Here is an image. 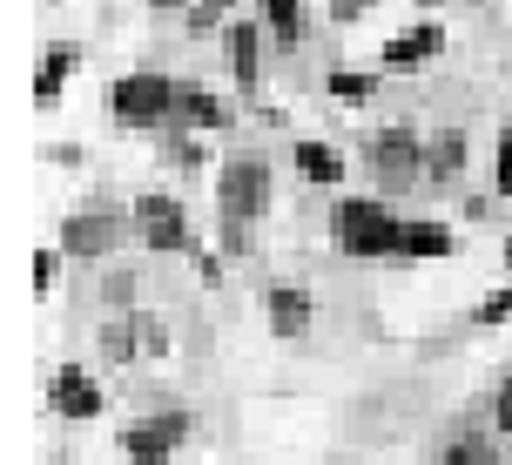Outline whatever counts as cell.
<instances>
[{
	"label": "cell",
	"mask_w": 512,
	"mask_h": 465,
	"mask_svg": "<svg viewBox=\"0 0 512 465\" xmlns=\"http://www.w3.org/2000/svg\"><path fill=\"white\" fill-rule=\"evenodd\" d=\"M331 236L344 257H405V216H391L384 196H344L331 209Z\"/></svg>",
	"instance_id": "cell-1"
},
{
	"label": "cell",
	"mask_w": 512,
	"mask_h": 465,
	"mask_svg": "<svg viewBox=\"0 0 512 465\" xmlns=\"http://www.w3.org/2000/svg\"><path fill=\"white\" fill-rule=\"evenodd\" d=\"M122 129H176V81L169 75H122L108 88Z\"/></svg>",
	"instance_id": "cell-2"
},
{
	"label": "cell",
	"mask_w": 512,
	"mask_h": 465,
	"mask_svg": "<svg viewBox=\"0 0 512 465\" xmlns=\"http://www.w3.org/2000/svg\"><path fill=\"white\" fill-rule=\"evenodd\" d=\"M216 209H223V223H256L270 209V162L263 155H230L216 169Z\"/></svg>",
	"instance_id": "cell-3"
},
{
	"label": "cell",
	"mask_w": 512,
	"mask_h": 465,
	"mask_svg": "<svg viewBox=\"0 0 512 465\" xmlns=\"http://www.w3.org/2000/svg\"><path fill=\"white\" fill-rule=\"evenodd\" d=\"M364 162H371V176L384 189H411V182L425 176V135L418 129H378L364 142Z\"/></svg>",
	"instance_id": "cell-4"
},
{
	"label": "cell",
	"mask_w": 512,
	"mask_h": 465,
	"mask_svg": "<svg viewBox=\"0 0 512 465\" xmlns=\"http://www.w3.org/2000/svg\"><path fill=\"white\" fill-rule=\"evenodd\" d=\"M135 236L149 250H189L196 257V230H189L176 196H135Z\"/></svg>",
	"instance_id": "cell-5"
},
{
	"label": "cell",
	"mask_w": 512,
	"mask_h": 465,
	"mask_svg": "<svg viewBox=\"0 0 512 465\" xmlns=\"http://www.w3.org/2000/svg\"><path fill=\"white\" fill-rule=\"evenodd\" d=\"M182 439H189V412L142 418V425H128V432H122V459L128 465H169Z\"/></svg>",
	"instance_id": "cell-6"
},
{
	"label": "cell",
	"mask_w": 512,
	"mask_h": 465,
	"mask_svg": "<svg viewBox=\"0 0 512 465\" xmlns=\"http://www.w3.org/2000/svg\"><path fill=\"white\" fill-rule=\"evenodd\" d=\"M128 223H135V216H122V209H75V216L61 223V250H68V257H108V250L122 243Z\"/></svg>",
	"instance_id": "cell-7"
},
{
	"label": "cell",
	"mask_w": 512,
	"mask_h": 465,
	"mask_svg": "<svg viewBox=\"0 0 512 465\" xmlns=\"http://www.w3.org/2000/svg\"><path fill=\"white\" fill-rule=\"evenodd\" d=\"M48 405L61 418H102L108 412V398H102V385L81 371V364H54V378H48Z\"/></svg>",
	"instance_id": "cell-8"
},
{
	"label": "cell",
	"mask_w": 512,
	"mask_h": 465,
	"mask_svg": "<svg viewBox=\"0 0 512 465\" xmlns=\"http://www.w3.org/2000/svg\"><path fill=\"white\" fill-rule=\"evenodd\" d=\"M223 54H230L236 88H263V21H230L223 27Z\"/></svg>",
	"instance_id": "cell-9"
},
{
	"label": "cell",
	"mask_w": 512,
	"mask_h": 465,
	"mask_svg": "<svg viewBox=\"0 0 512 465\" xmlns=\"http://www.w3.org/2000/svg\"><path fill=\"white\" fill-rule=\"evenodd\" d=\"M230 122V108L209 95L203 81H176V135H189V129H223Z\"/></svg>",
	"instance_id": "cell-10"
},
{
	"label": "cell",
	"mask_w": 512,
	"mask_h": 465,
	"mask_svg": "<svg viewBox=\"0 0 512 465\" xmlns=\"http://www.w3.org/2000/svg\"><path fill=\"white\" fill-rule=\"evenodd\" d=\"M445 48V27H405V34H391V41H384V68H425V61H432V54Z\"/></svg>",
	"instance_id": "cell-11"
},
{
	"label": "cell",
	"mask_w": 512,
	"mask_h": 465,
	"mask_svg": "<svg viewBox=\"0 0 512 465\" xmlns=\"http://www.w3.org/2000/svg\"><path fill=\"white\" fill-rule=\"evenodd\" d=\"M263 304H270V331H277V337H304V331H310V317H317L310 290H297V284H277L270 297H263Z\"/></svg>",
	"instance_id": "cell-12"
},
{
	"label": "cell",
	"mask_w": 512,
	"mask_h": 465,
	"mask_svg": "<svg viewBox=\"0 0 512 465\" xmlns=\"http://www.w3.org/2000/svg\"><path fill=\"white\" fill-rule=\"evenodd\" d=\"M68 75H75V48H48V54H41V68H34V108L61 102Z\"/></svg>",
	"instance_id": "cell-13"
},
{
	"label": "cell",
	"mask_w": 512,
	"mask_h": 465,
	"mask_svg": "<svg viewBox=\"0 0 512 465\" xmlns=\"http://www.w3.org/2000/svg\"><path fill=\"white\" fill-rule=\"evenodd\" d=\"M459 169H465V135H459V129H438V135H425V176L452 182Z\"/></svg>",
	"instance_id": "cell-14"
},
{
	"label": "cell",
	"mask_w": 512,
	"mask_h": 465,
	"mask_svg": "<svg viewBox=\"0 0 512 465\" xmlns=\"http://www.w3.org/2000/svg\"><path fill=\"white\" fill-rule=\"evenodd\" d=\"M297 169H304L310 182H344V162H337V149H324V142H297Z\"/></svg>",
	"instance_id": "cell-15"
},
{
	"label": "cell",
	"mask_w": 512,
	"mask_h": 465,
	"mask_svg": "<svg viewBox=\"0 0 512 465\" xmlns=\"http://www.w3.org/2000/svg\"><path fill=\"white\" fill-rule=\"evenodd\" d=\"M135 344H142V331H135V310H128V317H115V324H102V358H108V364H135Z\"/></svg>",
	"instance_id": "cell-16"
},
{
	"label": "cell",
	"mask_w": 512,
	"mask_h": 465,
	"mask_svg": "<svg viewBox=\"0 0 512 465\" xmlns=\"http://www.w3.org/2000/svg\"><path fill=\"white\" fill-rule=\"evenodd\" d=\"M405 257H452V230L445 223H405Z\"/></svg>",
	"instance_id": "cell-17"
},
{
	"label": "cell",
	"mask_w": 512,
	"mask_h": 465,
	"mask_svg": "<svg viewBox=\"0 0 512 465\" xmlns=\"http://www.w3.org/2000/svg\"><path fill=\"white\" fill-rule=\"evenodd\" d=\"M263 27L277 41H297L304 34V0H263Z\"/></svg>",
	"instance_id": "cell-18"
},
{
	"label": "cell",
	"mask_w": 512,
	"mask_h": 465,
	"mask_svg": "<svg viewBox=\"0 0 512 465\" xmlns=\"http://www.w3.org/2000/svg\"><path fill=\"white\" fill-rule=\"evenodd\" d=\"M331 95H337V102H351V108H358V102H371V95H378V81H371V75H358V68H337V75H331Z\"/></svg>",
	"instance_id": "cell-19"
},
{
	"label": "cell",
	"mask_w": 512,
	"mask_h": 465,
	"mask_svg": "<svg viewBox=\"0 0 512 465\" xmlns=\"http://www.w3.org/2000/svg\"><path fill=\"white\" fill-rule=\"evenodd\" d=\"M438 465H499V452H492L486 439H459V445H445Z\"/></svg>",
	"instance_id": "cell-20"
},
{
	"label": "cell",
	"mask_w": 512,
	"mask_h": 465,
	"mask_svg": "<svg viewBox=\"0 0 512 465\" xmlns=\"http://www.w3.org/2000/svg\"><path fill=\"white\" fill-rule=\"evenodd\" d=\"M135 331H142V351H149V358H162V351H169V324H162V317L135 310Z\"/></svg>",
	"instance_id": "cell-21"
},
{
	"label": "cell",
	"mask_w": 512,
	"mask_h": 465,
	"mask_svg": "<svg viewBox=\"0 0 512 465\" xmlns=\"http://www.w3.org/2000/svg\"><path fill=\"white\" fill-rule=\"evenodd\" d=\"M492 324H512V284L492 290L486 304H479V331H492Z\"/></svg>",
	"instance_id": "cell-22"
},
{
	"label": "cell",
	"mask_w": 512,
	"mask_h": 465,
	"mask_svg": "<svg viewBox=\"0 0 512 465\" xmlns=\"http://www.w3.org/2000/svg\"><path fill=\"white\" fill-rule=\"evenodd\" d=\"M61 257H68V250H34V290L61 284Z\"/></svg>",
	"instance_id": "cell-23"
},
{
	"label": "cell",
	"mask_w": 512,
	"mask_h": 465,
	"mask_svg": "<svg viewBox=\"0 0 512 465\" xmlns=\"http://www.w3.org/2000/svg\"><path fill=\"white\" fill-rule=\"evenodd\" d=\"M492 182H499V196H512V129H499V155H492Z\"/></svg>",
	"instance_id": "cell-24"
},
{
	"label": "cell",
	"mask_w": 512,
	"mask_h": 465,
	"mask_svg": "<svg viewBox=\"0 0 512 465\" xmlns=\"http://www.w3.org/2000/svg\"><path fill=\"white\" fill-rule=\"evenodd\" d=\"M216 21H223V0H196L189 7V34H216Z\"/></svg>",
	"instance_id": "cell-25"
},
{
	"label": "cell",
	"mask_w": 512,
	"mask_h": 465,
	"mask_svg": "<svg viewBox=\"0 0 512 465\" xmlns=\"http://www.w3.org/2000/svg\"><path fill=\"white\" fill-rule=\"evenodd\" d=\"M223 250L230 257H250V223H223Z\"/></svg>",
	"instance_id": "cell-26"
},
{
	"label": "cell",
	"mask_w": 512,
	"mask_h": 465,
	"mask_svg": "<svg viewBox=\"0 0 512 465\" xmlns=\"http://www.w3.org/2000/svg\"><path fill=\"white\" fill-rule=\"evenodd\" d=\"M378 0H331V21H358V14H371Z\"/></svg>",
	"instance_id": "cell-27"
},
{
	"label": "cell",
	"mask_w": 512,
	"mask_h": 465,
	"mask_svg": "<svg viewBox=\"0 0 512 465\" xmlns=\"http://www.w3.org/2000/svg\"><path fill=\"white\" fill-rule=\"evenodd\" d=\"M492 418H499V432H512V378L499 385V398H492Z\"/></svg>",
	"instance_id": "cell-28"
},
{
	"label": "cell",
	"mask_w": 512,
	"mask_h": 465,
	"mask_svg": "<svg viewBox=\"0 0 512 465\" xmlns=\"http://www.w3.org/2000/svg\"><path fill=\"white\" fill-rule=\"evenodd\" d=\"M149 7H196V0H149Z\"/></svg>",
	"instance_id": "cell-29"
},
{
	"label": "cell",
	"mask_w": 512,
	"mask_h": 465,
	"mask_svg": "<svg viewBox=\"0 0 512 465\" xmlns=\"http://www.w3.org/2000/svg\"><path fill=\"white\" fill-rule=\"evenodd\" d=\"M506 263H512V236H506Z\"/></svg>",
	"instance_id": "cell-30"
},
{
	"label": "cell",
	"mask_w": 512,
	"mask_h": 465,
	"mask_svg": "<svg viewBox=\"0 0 512 465\" xmlns=\"http://www.w3.org/2000/svg\"><path fill=\"white\" fill-rule=\"evenodd\" d=\"M418 7H438V0H418Z\"/></svg>",
	"instance_id": "cell-31"
},
{
	"label": "cell",
	"mask_w": 512,
	"mask_h": 465,
	"mask_svg": "<svg viewBox=\"0 0 512 465\" xmlns=\"http://www.w3.org/2000/svg\"><path fill=\"white\" fill-rule=\"evenodd\" d=\"M54 7H61V0H54Z\"/></svg>",
	"instance_id": "cell-32"
}]
</instances>
